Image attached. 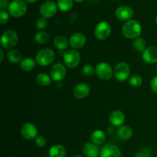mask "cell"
<instances>
[{
	"label": "cell",
	"instance_id": "6da1fadb",
	"mask_svg": "<svg viewBox=\"0 0 157 157\" xmlns=\"http://www.w3.org/2000/svg\"><path fill=\"white\" fill-rule=\"evenodd\" d=\"M142 33L141 25L137 21L130 19L126 21L122 26V34L125 38L129 39H135Z\"/></svg>",
	"mask_w": 157,
	"mask_h": 157
},
{
	"label": "cell",
	"instance_id": "7a4b0ae2",
	"mask_svg": "<svg viewBox=\"0 0 157 157\" xmlns=\"http://www.w3.org/2000/svg\"><path fill=\"white\" fill-rule=\"evenodd\" d=\"M55 54L54 51L51 48H43L37 53L35 56V61L37 64L42 67L48 66L55 61Z\"/></svg>",
	"mask_w": 157,
	"mask_h": 157
},
{
	"label": "cell",
	"instance_id": "3957f363",
	"mask_svg": "<svg viewBox=\"0 0 157 157\" xmlns=\"http://www.w3.org/2000/svg\"><path fill=\"white\" fill-rule=\"evenodd\" d=\"M27 5L24 0H13L9 3L8 11L9 15L14 18H20L27 12Z\"/></svg>",
	"mask_w": 157,
	"mask_h": 157
},
{
	"label": "cell",
	"instance_id": "277c9868",
	"mask_svg": "<svg viewBox=\"0 0 157 157\" xmlns=\"http://www.w3.org/2000/svg\"><path fill=\"white\" fill-rule=\"evenodd\" d=\"M18 41V34L14 30H7L1 37V46L4 49H11L15 47Z\"/></svg>",
	"mask_w": 157,
	"mask_h": 157
},
{
	"label": "cell",
	"instance_id": "5b68a950",
	"mask_svg": "<svg viewBox=\"0 0 157 157\" xmlns=\"http://www.w3.org/2000/svg\"><path fill=\"white\" fill-rule=\"evenodd\" d=\"M64 61L68 68H75L81 61V55L76 49H67L64 53Z\"/></svg>",
	"mask_w": 157,
	"mask_h": 157
},
{
	"label": "cell",
	"instance_id": "8992f818",
	"mask_svg": "<svg viewBox=\"0 0 157 157\" xmlns=\"http://www.w3.org/2000/svg\"><path fill=\"white\" fill-rule=\"evenodd\" d=\"M130 74V66L126 62H120L113 69V76L117 81L123 82L128 79Z\"/></svg>",
	"mask_w": 157,
	"mask_h": 157
},
{
	"label": "cell",
	"instance_id": "52a82bcc",
	"mask_svg": "<svg viewBox=\"0 0 157 157\" xmlns=\"http://www.w3.org/2000/svg\"><path fill=\"white\" fill-rule=\"evenodd\" d=\"M95 71L98 78L102 81H109L113 75L111 65L107 62H101L95 67Z\"/></svg>",
	"mask_w": 157,
	"mask_h": 157
},
{
	"label": "cell",
	"instance_id": "ba28073f",
	"mask_svg": "<svg viewBox=\"0 0 157 157\" xmlns=\"http://www.w3.org/2000/svg\"><path fill=\"white\" fill-rule=\"evenodd\" d=\"M110 33H111V26L107 21H100L97 24L94 29L95 37L101 41H104L108 38Z\"/></svg>",
	"mask_w": 157,
	"mask_h": 157
},
{
	"label": "cell",
	"instance_id": "9c48e42d",
	"mask_svg": "<svg viewBox=\"0 0 157 157\" xmlns=\"http://www.w3.org/2000/svg\"><path fill=\"white\" fill-rule=\"evenodd\" d=\"M58 11V6L55 2L52 0H48L43 2L40 7V13L41 16L45 18H49L53 17Z\"/></svg>",
	"mask_w": 157,
	"mask_h": 157
},
{
	"label": "cell",
	"instance_id": "30bf717a",
	"mask_svg": "<svg viewBox=\"0 0 157 157\" xmlns=\"http://www.w3.org/2000/svg\"><path fill=\"white\" fill-rule=\"evenodd\" d=\"M21 134L26 140H35L38 136V129L32 123H25L21 127Z\"/></svg>",
	"mask_w": 157,
	"mask_h": 157
},
{
	"label": "cell",
	"instance_id": "8fae6325",
	"mask_svg": "<svg viewBox=\"0 0 157 157\" xmlns=\"http://www.w3.org/2000/svg\"><path fill=\"white\" fill-rule=\"evenodd\" d=\"M50 76L53 81L60 82L66 76L65 67L61 63H56L51 67Z\"/></svg>",
	"mask_w": 157,
	"mask_h": 157
},
{
	"label": "cell",
	"instance_id": "7c38bea8",
	"mask_svg": "<svg viewBox=\"0 0 157 157\" xmlns=\"http://www.w3.org/2000/svg\"><path fill=\"white\" fill-rule=\"evenodd\" d=\"M69 44L74 49H80L86 44V37L83 33L76 32L72 34L69 38Z\"/></svg>",
	"mask_w": 157,
	"mask_h": 157
},
{
	"label": "cell",
	"instance_id": "4fadbf2b",
	"mask_svg": "<svg viewBox=\"0 0 157 157\" xmlns=\"http://www.w3.org/2000/svg\"><path fill=\"white\" fill-rule=\"evenodd\" d=\"M133 15V10L127 6H120L115 11V16L121 21H129Z\"/></svg>",
	"mask_w": 157,
	"mask_h": 157
},
{
	"label": "cell",
	"instance_id": "5bb4252c",
	"mask_svg": "<svg viewBox=\"0 0 157 157\" xmlns=\"http://www.w3.org/2000/svg\"><path fill=\"white\" fill-rule=\"evenodd\" d=\"M100 157H122V153L116 145L107 144L101 149Z\"/></svg>",
	"mask_w": 157,
	"mask_h": 157
},
{
	"label": "cell",
	"instance_id": "9a60e30c",
	"mask_svg": "<svg viewBox=\"0 0 157 157\" xmlns=\"http://www.w3.org/2000/svg\"><path fill=\"white\" fill-rule=\"evenodd\" d=\"M90 87L86 83H79L73 89V94L77 99L82 100L87 98L90 94Z\"/></svg>",
	"mask_w": 157,
	"mask_h": 157
},
{
	"label": "cell",
	"instance_id": "2e32d148",
	"mask_svg": "<svg viewBox=\"0 0 157 157\" xmlns=\"http://www.w3.org/2000/svg\"><path fill=\"white\" fill-rule=\"evenodd\" d=\"M142 58L148 64L157 63V46H150L143 52Z\"/></svg>",
	"mask_w": 157,
	"mask_h": 157
},
{
	"label": "cell",
	"instance_id": "e0dca14e",
	"mask_svg": "<svg viewBox=\"0 0 157 157\" xmlns=\"http://www.w3.org/2000/svg\"><path fill=\"white\" fill-rule=\"evenodd\" d=\"M109 122L113 127H121L125 122V115L121 110H114L109 116Z\"/></svg>",
	"mask_w": 157,
	"mask_h": 157
},
{
	"label": "cell",
	"instance_id": "ac0fdd59",
	"mask_svg": "<svg viewBox=\"0 0 157 157\" xmlns=\"http://www.w3.org/2000/svg\"><path fill=\"white\" fill-rule=\"evenodd\" d=\"M83 153L86 157H98L100 154L99 149L94 143L87 142L83 147Z\"/></svg>",
	"mask_w": 157,
	"mask_h": 157
},
{
	"label": "cell",
	"instance_id": "d6986e66",
	"mask_svg": "<svg viewBox=\"0 0 157 157\" xmlns=\"http://www.w3.org/2000/svg\"><path fill=\"white\" fill-rule=\"evenodd\" d=\"M67 150L65 147L60 144L52 146L48 152L49 157H65Z\"/></svg>",
	"mask_w": 157,
	"mask_h": 157
},
{
	"label": "cell",
	"instance_id": "ffe728a7",
	"mask_svg": "<svg viewBox=\"0 0 157 157\" xmlns=\"http://www.w3.org/2000/svg\"><path fill=\"white\" fill-rule=\"evenodd\" d=\"M117 136L123 140H128L133 136V130L128 126H121L117 130Z\"/></svg>",
	"mask_w": 157,
	"mask_h": 157
},
{
	"label": "cell",
	"instance_id": "44dd1931",
	"mask_svg": "<svg viewBox=\"0 0 157 157\" xmlns=\"http://www.w3.org/2000/svg\"><path fill=\"white\" fill-rule=\"evenodd\" d=\"M36 61L32 58H25L20 62V67L24 71H31L35 68L36 65Z\"/></svg>",
	"mask_w": 157,
	"mask_h": 157
},
{
	"label": "cell",
	"instance_id": "7402d4cb",
	"mask_svg": "<svg viewBox=\"0 0 157 157\" xmlns=\"http://www.w3.org/2000/svg\"><path fill=\"white\" fill-rule=\"evenodd\" d=\"M90 139H91L92 143H94L96 145H101L105 141L106 136L102 130H96L92 133Z\"/></svg>",
	"mask_w": 157,
	"mask_h": 157
},
{
	"label": "cell",
	"instance_id": "603a6c76",
	"mask_svg": "<svg viewBox=\"0 0 157 157\" xmlns=\"http://www.w3.org/2000/svg\"><path fill=\"white\" fill-rule=\"evenodd\" d=\"M69 41L64 35H58L54 39V44L58 50H65L68 46Z\"/></svg>",
	"mask_w": 157,
	"mask_h": 157
},
{
	"label": "cell",
	"instance_id": "cb8c5ba5",
	"mask_svg": "<svg viewBox=\"0 0 157 157\" xmlns=\"http://www.w3.org/2000/svg\"><path fill=\"white\" fill-rule=\"evenodd\" d=\"M8 60L12 64H18L21 61V54L19 51L12 49L7 53Z\"/></svg>",
	"mask_w": 157,
	"mask_h": 157
},
{
	"label": "cell",
	"instance_id": "d4e9b609",
	"mask_svg": "<svg viewBox=\"0 0 157 157\" xmlns=\"http://www.w3.org/2000/svg\"><path fill=\"white\" fill-rule=\"evenodd\" d=\"M52 78L46 73H39L36 77V81L41 87H48L52 84Z\"/></svg>",
	"mask_w": 157,
	"mask_h": 157
},
{
	"label": "cell",
	"instance_id": "484cf974",
	"mask_svg": "<svg viewBox=\"0 0 157 157\" xmlns=\"http://www.w3.org/2000/svg\"><path fill=\"white\" fill-rule=\"evenodd\" d=\"M133 47L136 51L139 52H144L147 48V42L143 38L138 37L133 41Z\"/></svg>",
	"mask_w": 157,
	"mask_h": 157
},
{
	"label": "cell",
	"instance_id": "4316f807",
	"mask_svg": "<svg viewBox=\"0 0 157 157\" xmlns=\"http://www.w3.org/2000/svg\"><path fill=\"white\" fill-rule=\"evenodd\" d=\"M49 35L46 32L44 31H40L38 33L35 34V42L38 43L40 44H47L49 41Z\"/></svg>",
	"mask_w": 157,
	"mask_h": 157
},
{
	"label": "cell",
	"instance_id": "83f0119b",
	"mask_svg": "<svg viewBox=\"0 0 157 157\" xmlns=\"http://www.w3.org/2000/svg\"><path fill=\"white\" fill-rule=\"evenodd\" d=\"M57 6L62 12H67L73 7V0H58Z\"/></svg>",
	"mask_w": 157,
	"mask_h": 157
},
{
	"label": "cell",
	"instance_id": "f1b7e54d",
	"mask_svg": "<svg viewBox=\"0 0 157 157\" xmlns=\"http://www.w3.org/2000/svg\"><path fill=\"white\" fill-rule=\"evenodd\" d=\"M129 81H130V85L133 87H138L141 86V84H143L142 78L138 75H134L130 77Z\"/></svg>",
	"mask_w": 157,
	"mask_h": 157
},
{
	"label": "cell",
	"instance_id": "f546056e",
	"mask_svg": "<svg viewBox=\"0 0 157 157\" xmlns=\"http://www.w3.org/2000/svg\"><path fill=\"white\" fill-rule=\"evenodd\" d=\"M82 73L83 75L85 77H90L93 76L94 74H96V71H95V68L90 64H86L82 68Z\"/></svg>",
	"mask_w": 157,
	"mask_h": 157
},
{
	"label": "cell",
	"instance_id": "4dcf8cb0",
	"mask_svg": "<svg viewBox=\"0 0 157 157\" xmlns=\"http://www.w3.org/2000/svg\"><path fill=\"white\" fill-rule=\"evenodd\" d=\"M47 18H44V17H41V18H38V20L36 21V27L39 30H42V29H45L47 27Z\"/></svg>",
	"mask_w": 157,
	"mask_h": 157
},
{
	"label": "cell",
	"instance_id": "1f68e13d",
	"mask_svg": "<svg viewBox=\"0 0 157 157\" xmlns=\"http://www.w3.org/2000/svg\"><path fill=\"white\" fill-rule=\"evenodd\" d=\"M35 144L39 147H44L47 144V140H46L45 137L42 136H38L36 139L35 140Z\"/></svg>",
	"mask_w": 157,
	"mask_h": 157
},
{
	"label": "cell",
	"instance_id": "d6a6232c",
	"mask_svg": "<svg viewBox=\"0 0 157 157\" xmlns=\"http://www.w3.org/2000/svg\"><path fill=\"white\" fill-rule=\"evenodd\" d=\"M9 19V14L6 11H1L0 12V22L2 25L6 24Z\"/></svg>",
	"mask_w": 157,
	"mask_h": 157
},
{
	"label": "cell",
	"instance_id": "836d02e7",
	"mask_svg": "<svg viewBox=\"0 0 157 157\" xmlns=\"http://www.w3.org/2000/svg\"><path fill=\"white\" fill-rule=\"evenodd\" d=\"M150 88L153 93L157 94V75L153 78L150 81Z\"/></svg>",
	"mask_w": 157,
	"mask_h": 157
},
{
	"label": "cell",
	"instance_id": "e575fe53",
	"mask_svg": "<svg viewBox=\"0 0 157 157\" xmlns=\"http://www.w3.org/2000/svg\"><path fill=\"white\" fill-rule=\"evenodd\" d=\"M9 1L8 0H0V9L1 11H5L6 8H9Z\"/></svg>",
	"mask_w": 157,
	"mask_h": 157
},
{
	"label": "cell",
	"instance_id": "d590c367",
	"mask_svg": "<svg viewBox=\"0 0 157 157\" xmlns=\"http://www.w3.org/2000/svg\"><path fill=\"white\" fill-rule=\"evenodd\" d=\"M149 156L147 154V153H145V152H140V153H138L135 156V157H148Z\"/></svg>",
	"mask_w": 157,
	"mask_h": 157
},
{
	"label": "cell",
	"instance_id": "8d00e7d4",
	"mask_svg": "<svg viewBox=\"0 0 157 157\" xmlns=\"http://www.w3.org/2000/svg\"><path fill=\"white\" fill-rule=\"evenodd\" d=\"M0 54H1V60H0V62H3V59H4V53H3V51H0Z\"/></svg>",
	"mask_w": 157,
	"mask_h": 157
},
{
	"label": "cell",
	"instance_id": "74e56055",
	"mask_svg": "<svg viewBox=\"0 0 157 157\" xmlns=\"http://www.w3.org/2000/svg\"><path fill=\"white\" fill-rule=\"evenodd\" d=\"M25 2H29V3H34L37 1V0H24Z\"/></svg>",
	"mask_w": 157,
	"mask_h": 157
},
{
	"label": "cell",
	"instance_id": "f35d334b",
	"mask_svg": "<svg viewBox=\"0 0 157 157\" xmlns=\"http://www.w3.org/2000/svg\"><path fill=\"white\" fill-rule=\"evenodd\" d=\"M75 2H84V0H74Z\"/></svg>",
	"mask_w": 157,
	"mask_h": 157
},
{
	"label": "cell",
	"instance_id": "ab89813d",
	"mask_svg": "<svg viewBox=\"0 0 157 157\" xmlns=\"http://www.w3.org/2000/svg\"><path fill=\"white\" fill-rule=\"evenodd\" d=\"M72 157H84V156H81V155H75V156H72Z\"/></svg>",
	"mask_w": 157,
	"mask_h": 157
},
{
	"label": "cell",
	"instance_id": "60d3db41",
	"mask_svg": "<svg viewBox=\"0 0 157 157\" xmlns=\"http://www.w3.org/2000/svg\"><path fill=\"white\" fill-rule=\"evenodd\" d=\"M155 22H156V25H157V16L156 17V19H155Z\"/></svg>",
	"mask_w": 157,
	"mask_h": 157
},
{
	"label": "cell",
	"instance_id": "b9f144b4",
	"mask_svg": "<svg viewBox=\"0 0 157 157\" xmlns=\"http://www.w3.org/2000/svg\"><path fill=\"white\" fill-rule=\"evenodd\" d=\"M156 75H157V66L156 67Z\"/></svg>",
	"mask_w": 157,
	"mask_h": 157
}]
</instances>
